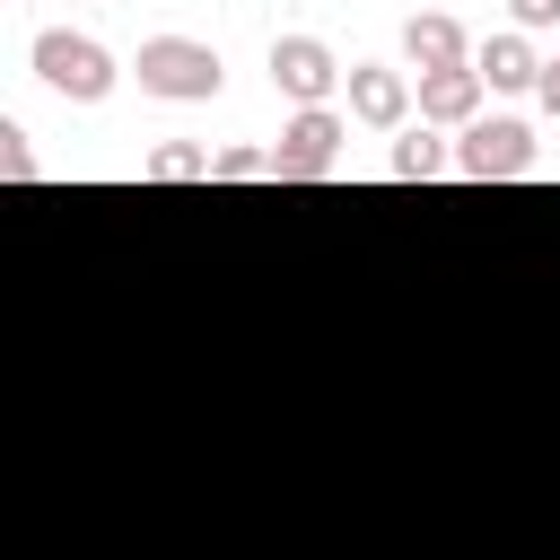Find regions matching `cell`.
I'll return each mask as SVG.
<instances>
[{
	"mask_svg": "<svg viewBox=\"0 0 560 560\" xmlns=\"http://www.w3.org/2000/svg\"><path fill=\"white\" fill-rule=\"evenodd\" d=\"M402 61H411V79H429V70H464V61H472L464 18H446V9H411V18H402Z\"/></svg>",
	"mask_w": 560,
	"mask_h": 560,
	"instance_id": "7",
	"label": "cell"
},
{
	"mask_svg": "<svg viewBox=\"0 0 560 560\" xmlns=\"http://www.w3.org/2000/svg\"><path fill=\"white\" fill-rule=\"evenodd\" d=\"M411 105H420L411 70H394V61H350V122H368V131H411Z\"/></svg>",
	"mask_w": 560,
	"mask_h": 560,
	"instance_id": "6",
	"label": "cell"
},
{
	"mask_svg": "<svg viewBox=\"0 0 560 560\" xmlns=\"http://www.w3.org/2000/svg\"><path fill=\"white\" fill-rule=\"evenodd\" d=\"M140 96H166V105H210L219 96V52L192 44V35H140V61H131Z\"/></svg>",
	"mask_w": 560,
	"mask_h": 560,
	"instance_id": "2",
	"label": "cell"
},
{
	"mask_svg": "<svg viewBox=\"0 0 560 560\" xmlns=\"http://www.w3.org/2000/svg\"><path fill=\"white\" fill-rule=\"evenodd\" d=\"M0 175H35V149H26V122L0 114Z\"/></svg>",
	"mask_w": 560,
	"mask_h": 560,
	"instance_id": "13",
	"label": "cell"
},
{
	"mask_svg": "<svg viewBox=\"0 0 560 560\" xmlns=\"http://www.w3.org/2000/svg\"><path fill=\"white\" fill-rule=\"evenodd\" d=\"M341 140H350V114H341V105H306V114H289V122H280V149H271L280 184H315V175H332V166H341Z\"/></svg>",
	"mask_w": 560,
	"mask_h": 560,
	"instance_id": "3",
	"label": "cell"
},
{
	"mask_svg": "<svg viewBox=\"0 0 560 560\" xmlns=\"http://www.w3.org/2000/svg\"><path fill=\"white\" fill-rule=\"evenodd\" d=\"M455 166V149L429 131V122H411L402 140H394V184H429V175H446Z\"/></svg>",
	"mask_w": 560,
	"mask_h": 560,
	"instance_id": "10",
	"label": "cell"
},
{
	"mask_svg": "<svg viewBox=\"0 0 560 560\" xmlns=\"http://www.w3.org/2000/svg\"><path fill=\"white\" fill-rule=\"evenodd\" d=\"M534 96H542V114H560V61H542V88Z\"/></svg>",
	"mask_w": 560,
	"mask_h": 560,
	"instance_id": "15",
	"label": "cell"
},
{
	"mask_svg": "<svg viewBox=\"0 0 560 560\" xmlns=\"http://www.w3.org/2000/svg\"><path fill=\"white\" fill-rule=\"evenodd\" d=\"M26 61H35V79L52 88V96H70V105H105L114 96V52L96 44V35H70V26H44L35 44H26Z\"/></svg>",
	"mask_w": 560,
	"mask_h": 560,
	"instance_id": "1",
	"label": "cell"
},
{
	"mask_svg": "<svg viewBox=\"0 0 560 560\" xmlns=\"http://www.w3.org/2000/svg\"><path fill=\"white\" fill-rule=\"evenodd\" d=\"M455 175H472V184H516V175H534V131H525L516 114H481V122L455 140Z\"/></svg>",
	"mask_w": 560,
	"mask_h": 560,
	"instance_id": "4",
	"label": "cell"
},
{
	"mask_svg": "<svg viewBox=\"0 0 560 560\" xmlns=\"http://www.w3.org/2000/svg\"><path fill=\"white\" fill-rule=\"evenodd\" d=\"M210 166H219V158H210V149H192V140H158V149L140 158V175H149V184H210Z\"/></svg>",
	"mask_w": 560,
	"mask_h": 560,
	"instance_id": "11",
	"label": "cell"
},
{
	"mask_svg": "<svg viewBox=\"0 0 560 560\" xmlns=\"http://www.w3.org/2000/svg\"><path fill=\"white\" fill-rule=\"evenodd\" d=\"M508 18H516V35H542V26H560V0H508Z\"/></svg>",
	"mask_w": 560,
	"mask_h": 560,
	"instance_id": "14",
	"label": "cell"
},
{
	"mask_svg": "<svg viewBox=\"0 0 560 560\" xmlns=\"http://www.w3.org/2000/svg\"><path fill=\"white\" fill-rule=\"evenodd\" d=\"M472 70H481V88H499V96H516V88H542V61H534V44H525L516 26H499V35L472 52Z\"/></svg>",
	"mask_w": 560,
	"mask_h": 560,
	"instance_id": "9",
	"label": "cell"
},
{
	"mask_svg": "<svg viewBox=\"0 0 560 560\" xmlns=\"http://www.w3.org/2000/svg\"><path fill=\"white\" fill-rule=\"evenodd\" d=\"M271 88L306 114V105H332V88H350V70L332 61L324 35H271Z\"/></svg>",
	"mask_w": 560,
	"mask_h": 560,
	"instance_id": "5",
	"label": "cell"
},
{
	"mask_svg": "<svg viewBox=\"0 0 560 560\" xmlns=\"http://www.w3.org/2000/svg\"><path fill=\"white\" fill-rule=\"evenodd\" d=\"M210 184H280V166H271V149H219Z\"/></svg>",
	"mask_w": 560,
	"mask_h": 560,
	"instance_id": "12",
	"label": "cell"
},
{
	"mask_svg": "<svg viewBox=\"0 0 560 560\" xmlns=\"http://www.w3.org/2000/svg\"><path fill=\"white\" fill-rule=\"evenodd\" d=\"M420 88V122L429 131H472L481 122V70L464 61V70H429V79H411Z\"/></svg>",
	"mask_w": 560,
	"mask_h": 560,
	"instance_id": "8",
	"label": "cell"
}]
</instances>
